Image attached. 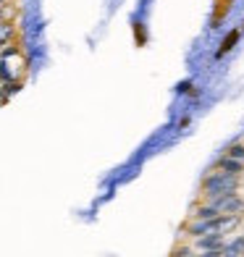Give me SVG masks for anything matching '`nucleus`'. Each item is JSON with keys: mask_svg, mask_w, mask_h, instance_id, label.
<instances>
[{"mask_svg": "<svg viewBox=\"0 0 244 257\" xmlns=\"http://www.w3.org/2000/svg\"><path fill=\"white\" fill-rule=\"evenodd\" d=\"M239 189V176H226V173H210L202 181V194L210 200V197H220V194H234Z\"/></svg>", "mask_w": 244, "mask_h": 257, "instance_id": "f257e3e1", "label": "nucleus"}, {"mask_svg": "<svg viewBox=\"0 0 244 257\" xmlns=\"http://www.w3.org/2000/svg\"><path fill=\"white\" fill-rule=\"evenodd\" d=\"M207 205H213L220 215H239V210H244V200L241 197L234 194H220V197H210V202Z\"/></svg>", "mask_w": 244, "mask_h": 257, "instance_id": "f03ea898", "label": "nucleus"}, {"mask_svg": "<svg viewBox=\"0 0 244 257\" xmlns=\"http://www.w3.org/2000/svg\"><path fill=\"white\" fill-rule=\"evenodd\" d=\"M223 244H226L223 233H205V236H200L194 241V247L200 252H220V249H223Z\"/></svg>", "mask_w": 244, "mask_h": 257, "instance_id": "7ed1b4c3", "label": "nucleus"}, {"mask_svg": "<svg viewBox=\"0 0 244 257\" xmlns=\"http://www.w3.org/2000/svg\"><path fill=\"white\" fill-rule=\"evenodd\" d=\"M218 168H220V173H226V176H241L244 163L241 160H234V158H220Z\"/></svg>", "mask_w": 244, "mask_h": 257, "instance_id": "20e7f679", "label": "nucleus"}, {"mask_svg": "<svg viewBox=\"0 0 244 257\" xmlns=\"http://www.w3.org/2000/svg\"><path fill=\"white\" fill-rule=\"evenodd\" d=\"M244 254V239H234V241H226L223 249H220V257H241Z\"/></svg>", "mask_w": 244, "mask_h": 257, "instance_id": "39448f33", "label": "nucleus"}, {"mask_svg": "<svg viewBox=\"0 0 244 257\" xmlns=\"http://www.w3.org/2000/svg\"><path fill=\"white\" fill-rule=\"evenodd\" d=\"M194 220H210V218H218L220 213L213 207V205H200V207H194Z\"/></svg>", "mask_w": 244, "mask_h": 257, "instance_id": "423d86ee", "label": "nucleus"}, {"mask_svg": "<svg viewBox=\"0 0 244 257\" xmlns=\"http://www.w3.org/2000/svg\"><path fill=\"white\" fill-rule=\"evenodd\" d=\"M14 34H16L14 21H0V45H8V42H14Z\"/></svg>", "mask_w": 244, "mask_h": 257, "instance_id": "0eeeda50", "label": "nucleus"}, {"mask_svg": "<svg viewBox=\"0 0 244 257\" xmlns=\"http://www.w3.org/2000/svg\"><path fill=\"white\" fill-rule=\"evenodd\" d=\"M226 158H234V160H241V163H244V145H234V147H228Z\"/></svg>", "mask_w": 244, "mask_h": 257, "instance_id": "6e6552de", "label": "nucleus"}, {"mask_svg": "<svg viewBox=\"0 0 244 257\" xmlns=\"http://www.w3.org/2000/svg\"><path fill=\"white\" fill-rule=\"evenodd\" d=\"M236 37H239V34H236V32H231V34H228V40H226L223 45H220V50H218V55H223V53H226V50L231 48V45H234V40H236Z\"/></svg>", "mask_w": 244, "mask_h": 257, "instance_id": "1a4fd4ad", "label": "nucleus"}, {"mask_svg": "<svg viewBox=\"0 0 244 257\" xmlns=\"http://www.w3.org/2000/svg\"><path fill=\"white\" fill-rule=\"evenodd\" d=\"M189 254H192V252H189L187 247H181V249H173V254H171V257H189Z\"/></svg>", "mask_w": 244, "mask_h": 257, "instance_id": "9d476101", "label": "nucleus"}, {"mask_svg": "<svg viewBox=\"0 0 244 257\" xmlns=\"http://www.w3.org/2000/svg\"><path fill=\"white\" fill-rule=\"evenodd\" d=\"M189 257H220V252H200V254H189Z\"/></svg>", "mask_w": 244, "mask_h": 257, "instance_id": "9b49d317", "label": "nucleus"}, {"mask_svg": "<svg viewBox=\"0 0 244 257\" xmlns=\"http://www.w3.org/2000/svg\"><path fill=\"white\" fill-rule=\"evenodd\" d=\"M6 3H14V0H0V6H6Z\"/></svg>", "mask_w": 244, "mask_h": 257, "instance_id": "f8f14e48", "label": "nucleus"}]
</instances>
